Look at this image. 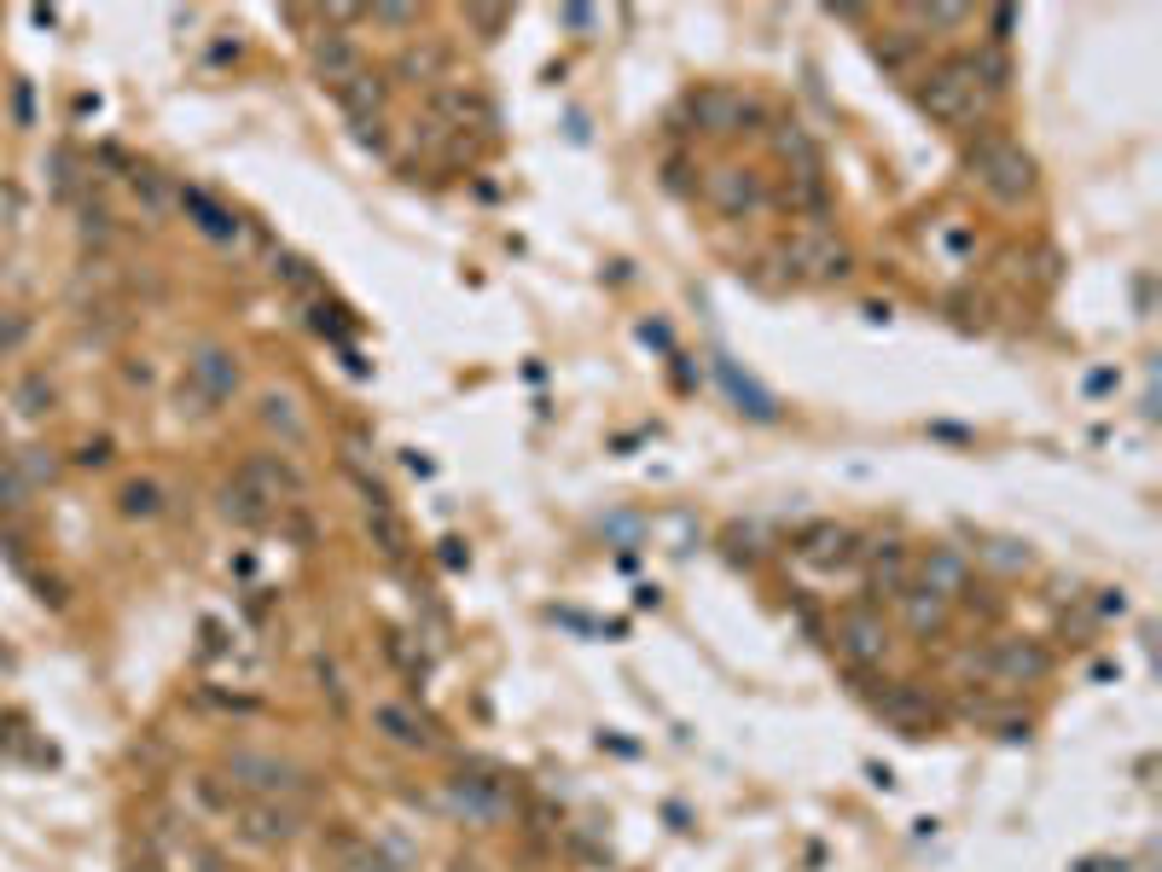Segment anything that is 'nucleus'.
<instances>
[{
    "label": "nucleus",
    "instance_id": "31",
    "mask_svg": "<svg viewBox=\"0 0 1162 872\" xmlns=\"http://www.w3.org/2000/svg\"><path fill=\"white\" fill-rule=\"evenodd\" d=\"M117 506H122V518H158V512H163V489L151 477H135V483H122Z\"/></svg>",
    "mask_w": 1162,
    "mask_h": 872
},
{
    "label": "nucleus",
    "instance_id": "25",
    "mask_svg": "<svg viewBox=\"0 0 1162 872\" xmlns=\"http://www.w3.org/2000/svg\"><path fill=\"white\" fill-rule=\"evenodd\" d=\"M895 605H901V617H907V628H913L918 640H936V634H947V611H953V605H947L942 594H930V587H918V582H913V587H907V594H901Z\"/></svg>",
    "mask_w": 1162,
    "mask_h": 872
},
{
    "label": "nucleus",
    "instance_id": "49",
    "mask_svg": "<svg viewBox=\"0 0 1162 872\" xmlns=\"http://www.w3.org/2000/svg\"><path fill=\"white\" fill-rule=\"evenodd\" d=\"M175 402H180V414H192V419H210V414H216V407L203 402V390H192V384H180Z\"/></svg>",
    "mask_w": 1162,
    "mask_h": 872
},
{
    "label": "nucleus",
    "instance_id": "38",
    "mask_svg": "<svg viewBox=\"0 0 1162 872\" xmlns=\"http://www.w3.org/2000/svg\"><path fill=\"white\" fill-rule=\"evenodd\" d=\"M913 23H924V30H965L971 7H913Z\"/></svg>",
    "mask_w": 1162,
    "mask_h": 872
},
{
    "label": "nucleus",
    "instance_id": "32",
    "mask_svg": "<svg viewBox=\"0 0 1162 872\" xmlns=\"http://www.w3.org/2000/svg\"><path fill=\"white\" fill-rule=\"evenodd\" d=\"M128 187H135V198L146 204V216H163L169 204H175V187L163 181L158 169H128Z\"/></svg>",
    "mask_w": 1162,
    "mask_h": 872
},
{
    "label": "nucleus",
    "instance_id": "52",
    "mask_svg": "<svg viewBox=\"0 0 1162 872\" xmlns=\"http://www.w3.org/2000/svg\"><path fill=\"white\" fill-rule=\"evenodd\" d=\"M443 564H448V571H459V564H465V553H459V542H443Z\"/></svg>",
    "mask_w": 1162,
    "mask_h": 872
},
{
    "label": "nucleus",
    "instance_id": "44",
    "mask_svg": "<svg viewBox=\"0 0 1162 872\" xmlns=\"http://www.w3.org/2000/svg\"><path fill=\"white\" fill-rule=\"evenodd\" d=\"M82 239H99V245L111 239V210H106V204H82Z\"/></svg>",
    "mask_w": 1162,
    "mask_h": 872
},
{
    "label": "nucleus",
    "instance_id": "16",
    "mask_svg": "<svg viewBox=\"0 0 1162 872\" xmlns=\"http://www.w3.org/2000/svg\"><path fill=\"white\" fill-rule=\"evenodd\" d=\"M872 710L884 715V722L895 727V733H907V739H924L930 727H936V704H930V692H918V686H890L884 681V692L872 698Z\"/></svg>",
    "mask_w": 1162,
    "mask_h": 872
},
{
    "label": "nucleus",
    "instance_id": "47",
    "mask_svg": "<svg viewBox=\"0 0 1162 872\" xmlns=\"http://www.w3.org/2000/svg\"><path fill=\"white\" fill-rule=\"evenodd\" d=\"M367 18L384 23V30H413V23H419V12H413V7H373Z\"/></svg>",
    "mask_w": 1162,
    "mask_h": 872
},
{
    "label": "nucleus",
    "instance_id": "24",
    "mask_svg": "<svg viewBox=\"0 0 1162 872\" xmlns=\"http://www.w3.org/2000/svg\"><path fill=\"white\" fill-rule=\"evenodd\" d=\"M715 378L727 384V396L738 402V414H751V419H762V425H773V419H779V402H773V396L762 390L756 378H744V373L727 361V355H715Z\"/></svg>",
    "mask_w": 1162,
    "mask_h": 872
},
{
    "label": "nucleus",
    "instance_id": "22",
    "mask_svg": "<svg viewBox=\"0 0 1162 872\" xmlns=\"http://www.w3.org/2000/svg\"><path fill=\"white\" fill-rule=\"evenodd\" d=\"M221 518H227L232 529H268V524L279 518V506H274L268 495H256L250 483L227 477V483H221Z\"/></svg>",
    "mask_w": 1162,
    "mask_h": 872
},
{
    "label": "nucleus",
    "instance_id": "50",
    "mask_svg": "<svg viewBox=\"0 0 1162 872\" xmlns=\"http://www.w3.org/2000/svg\"><path fill=\"white\" fill-rule=\"evenodd\" d=\"M989 23H994V41L989 47H1005V41H1012V30H1017V12L1000 7V12H989Z\"/></svg>",
    "mask_w": 1162,
    "mask_h": 872
},
{
    "label": "nucleus",
    "instance_id": "19",
    "mask_svg": "<svg viewBox=\"0 0 1162 872\" xmlns=\"http://www.w3.org/2000/svg\"><path fill=\"white\" fill-rule=\"evenodd\" d=\"M866 587L877 600H901L913 587V553L901 542H877L866 547Z\"/></svg>",
    "mask_w": 1162,
    "mask_h": 872
},
{
    "label": "nucleus",
    "instance_id": "13",
    "mask_svg": "<svg viewBox=\"0 0 1162 872\" xmlns=\"http://www.w3.org/2000/svg\"><path fill=\"white\" fill-rule=\"evenodd\" d=\"M913 582H918V587H930V594H942L947 605H953V600H965L971 587H976V582H971L965 553H960V547H947V542H936L930 553H918V558H913Z\"/></svg>",
    "mask_w": 1162,
    "mask_h": 872
},
{
    "label": "nucleus",
    "instance_id": "36",
    "mask_svg": "<svg viewBox=\"0 0 1162 872\" xmlns=\"http://www.w3.org/2000/svg\"><path fill=\"white\" fill-rule=\"evenodd\" d=\"M274 274L286 279V286H291L297 297H315V291H320V274L308 268L302 256H291V250H279V256H274Z\"/></svg>",
    "mask_w": 1162,
    "mask_h": 872
},
{
    "label": "nucleus",
    "instance_id": "23",
    "mask_svg": "<svg viewBox=\"0 0 1162 872\" xmlns=\"http://www.w3.org/2000/svg\"><path fill=\"white\" fill-rule=\"evenodd\" d=\"M367 535H373V547H378V558L384 564H401L413 558V542H407V524H401V512H396V501H378V506H367Z\"/></svg>",
    "mask_w": 1162,
    "mask_h": 872
},
{
    "label": "nucleus",
    "instance_id": "40",
    "mask_svg": "<svg viewBox=\"0 0 1162 872\" xmlns=\"http://www.w3.org/2000/svg\"><path fill=\"white\" fill-rule=\"evenodd\" d=\"M465 23L477 30V41H495V30H506L512 12L506 7H465Z\"/></svg>",
    "mask_w": 1162,
    "mask_h": 872
},
{
    "label": "nucleus",
    "instance_id": "15",
    "mask_svg": "<svg viewBox=\"0 0 1162 872\" xmlns=\"http://www.w3.org/2000/svg\"><path fill=\"white\" fill-rule=\"evenodd\" d=\"M308 70H315L331 93H338L344 82H355V76H360V47H355V36H344V30H315V36H308Z\"/></svg>",
    "mask_w": 1162,
    "mask_h": 872
},
{
    "label": "nucleus",
    "instance_id": "39",
    "mask_svg": "<svg viewBox=\"0 0 1162 872\" xmlns=\"http://www.w3.org/2000/svg\"><path fill=\"white\" fill-rule=\"evenodd\" d=\"M913 53H918V36H901V30H895V36L877 41V59H884L890 70H907V65H913Z\"/></svg>",
    "mask_w": 1162,
    "mask_h": 872
},
{
    "label": "nucleus",
    "instance_id": "9",
    "mask_svg": "<svg viewBox=\"0 0 1162 872\" xmlns=\"http://www.w3.org/2000/svg\"><path fill=\"white\" fill-rule=\"evenodd\" d=\"M837 652H843V663L855 675H866V670H877V663L890 657V628H884V617L877 611H843L837 617Z\"/></svg>",
    "mask_w": 1162,
    "mask_h": 872
},
{
    "label": "nucleus",
    "instance_id": "48",
    "mask_svg": "<svg viewBox=\"0 0 1162 872\" xmlns=\"http://www.w3.org/2000/svg\"><path fill=\"white\" fill-rule=\"evenodd\" d=\"M315 681H320V692L331 698V710H344V681H338V670H331L326 657H315Z\"/></svg>",
    "mask_w": 1162,
    "mask_h": 872
},
{
    "label": "nucleus",
    "instance_id": "34",
    "mask_svg": "<svg viewBox=\"0 0 1162 872\" xmlns=\"http://www.w3.org/2000/svg\"><path fill=\"white\" fill-rule=\"evenodd\" d=\"M262 425H274L291 448L308 436V430H302V419H297V407H291V396H262Z\"/></svg>",
    "mask_w": 1162,
    "mask_h": 872
},
{
    "label": "nucleus",
    "instance_id": "42",
    "mask_svg": "<svg viewBox=\"0 0 1162 872\" xmlns=\"http://www.w3.org/2000/svg\"><path fill=\"white\" fill-rule=\"evenodd\" d=\"M180 861H187V872H227V861H221V855H216V850H210V843H203V838H192V843H187V855H180Z\"/></svg>",
    "mask_w": 1162,
    "mask_h": 872
},
{
    "label": "nucleus",
    "instance_id": "3",
    "mask_svg": "<svg viewBox=\"0 0 1162 872\" xmlns=\"http://www.w3.org/2000/svg\"><path fill=\"white\" fill-rule=\"evenodd\" d=\"M227 785L239 797H279V803H297L308 791V774L291 767L286 756H268V751H227Z\"/></svg>",
    "mask_w": 1162,
    "mask_h": 872
},
{
    "label": "nucleus",
    "instance_id": "20",
    "mask_svg": "<svg viewBox=\"0 0 1162 872\" xmlns=\"http://www.w3.org/2000/svg\"><path fill=\"white\" fill-rule=\"evenodd\" d=\"M175 204H180V210L192 216V227H198V234H203V239H216V245H232V239L245 234V221L232 216L221 198H210V192H203V187H180V192H175Z\"/></svg>",
    "mask_w": 1162,
    "mask_h": 872
},
{
    "label": "nucleus",
    "instance_id": "7",
    "mask_svg": "<svg viewBox=\"0 0 1162 872\" xmlns=\"http://www.w3.org/2000/svg\"><path fill=\"white\" fill-rule=\"evenodd\" d=\"M232 820H239V832L250 843H262V850H279V843H291L308 826V814L297 803H279V797H245L232 809Z\"/></svg>",
    "mask_w": 1162,
    "mask_h": 872
},
{
    "label": "nucleus",
    "instance_id": "33",
    "mask_svg": "<svg viewBox=\"0 0 1162 872\" xmlns=\"http://www.w3.org/2000/svg\"><path fill=\"white\" fill-rule=\"evenodd\" d=\"M976 553H983L994 571H1005V576H1017V571H1029V564H1035V553H1029L1023 542H1012V535H989V542L976 547Z\"/></svg>",
    "mask_w": 1162,
    "mask_h": 872
},
{
    "label": "nucleus",
    "instance_id": "10",
    "mask_svg": "<svg viewBox=\"0 0 1162 872\" xmlns=\"http://www.w3.org/2000/svg\"><path fill=\"white\" fill-rule=\"evenodd\" d=\"M239 483H250L256 495H268L274 506H302V495H308V477L291 466L286 454H274V448H262V454H245V466L232 472Z\"/></svg>",
    "mask_w": 1162,
    "mask_h": 872
},
{
    "label": "nucleus",
    "instance_id": "29",
    "mask_svg": "<svg viewBox=\"0 0 1162 872\" xmlns=\"http://www.w3.org/2000/svg\"><path fill=\"white\" fill-rule=\"evenodd\" d=\"M971 70H976V82H983L989 99H1000L1005 88H1012V59H1005V47H976V53H965Z\"/></svg>",
    "mask_w": 1162,
    "mask_h": 872
},
{
    "label": "nucleus",
    "instance_id": "12",
    "mask_svg": "<svg viewBox=\"0 0 1162 872\" xmlns=\"http://www.w3.org/2000/svg\"><path fill=\"white\" fill-rule=\"evenodd\" d=\"M187 384H192V390H203V402H210V407H221V402L239 396L245 373H239V361H232V349H221V344H198V349L187 355Z\"/></svg>",
    "mask_w": 1162,
    "mask_h": 872
},
{
    "label": "nucleus",
    "instance_id": "35",
    "mask_svg": "<svg viewBox=\"0 0 1162 872\" xmlns=\"http://www.w3.org/2000/svg\"><path fill=\"white\" fill-rule=\"evenodd\" d=\"M12 466H18V477H23V489H41V483L59 477V459L47 454V448H23V454H12Z\"/></svg>",
    "mask_w": 1162,
    "mask_h": 872
},
{
    "label": "nucleus",
    "instance_id": "8",
    "mask_svg": "<svg viewBox=\"0 0 1162 872\" xmlns=\"http://www.w3.org/2000/svg\"><path fill=\"white\" fill-rule=\"evenodd\" d=\"M791 553L803 558V564H814V571H843V564L866 558V547H855V529L837 524V518L803 524V529H796V542H791Z\"/></svg>",
    "mask_w": 1162,
    "mask_h": 872
},
{
    "label": "nucleus",
    "instance_id": "1",
    "mask_svg": "<svg viewBox=\"0 0 1162 872\" xmlns=\"http://www.w3.org/2000/svg\"><path fill=\"white\" fill-rule=\"evenodd\" d=\"M913 99H918V111L930 122H942V128H971L976 117L989 111V93H983V82H976V70H971L965 53H947V59L930 65L918 76Z\"/></svg>",
    "mask_w": 1162,
    "mask_h": 872
},
{
    "label": "nucleus",
    "instance_id": "41",
    "mask_svg": "<svg viewBox=\"0 0 1162 872\" xmlns=\"http://www.w3.org/2000/svg\"><path fill=\"white\" fill-rule=\"evenodd\" d=\"M23 210H30V204H23V187L18 181H7V175H0V227H23Z\"/></svg>",
    "mask_w": 1162,
    "mask_h": 872
},
{
    "label": "nucleus",
    "instance_id": "54",
    "mask_svg": "<svg viewBox=\"0 0 1162 872\" xmlns=\"http://www.w3.org/2000/svg\"><path fill=\"white\" fill-rule=\"evenodd\" d=\"M454 872H483L477 861H454Z\"/></svg>",
    "mask_w": 1162,
    "mask_h": 872
},
{
    "label": "nucleus",
    "instance_id": "11",
    "mask_svg": "<svg viewBox=\"0 0 1162 872\" xmlns=\"http://www.w3.org/2000/svg\"><path fill=\"white\" fill-rule=\"evenodd\" d=\"M704 204L721 216H733V221H751V216L767 210V187L751 169H709L704 175Z\"/></svg>",
    "mask_w": 1162,
    "mask_h": 872
},
{
    "label": "nucleus",
    "instance_id": "4",
    "mask_svg": "<svg viewBox=\"0 0 1162 872\" xmlns=\"http://www.w3.org/2000/svg\"><path fill=\"white\" fill-rule=\"evenodd\" d=\"M779 262H785V279L832 286V279H843L848 268H855V256H848V245L832 234V227H803V234H791V239H785Z\"/></svg>",
    "mask_w": 1162,
    "mask_h": 872
},
{
    "label": "nucleus",
    "instance_id": "51",
    "mask_svg": "<svg viewBox=\"0 0 1162 872\" xmlns=\"http://www.w3.org/2000/svg\"><path fill=\"white\" fill-rule=\"evenodd\" d=\"M76 459H82V466H106V459H111V443H88Z\"/></svg>",
    "mask_w": 1162,
    "mask_h": 872
},
{
    "label": "nucleus",
    "instance_id": "17",
    "mask_svg": "<svg viewBox=\"0 0 1162 872\" xmlns=\"http://www.w3.org/2000/svg\"><path fill=\"white\" fill-rule=\"evenodd\" d=\"M430 117L448 128H483L488 135L495 128V99L465 88V82H443V88H430Z\"/></svg>",
    "mask_w": 1162,
    "mask_h": 872
},
{
    "label": "nucleus",
    "instance_id": "46",
    "mask_svg": "<svg viewBox=\"0 0 1162 872\" xmlns=\"http://www.w3.org/2000/svg\"><path fill=\"white\" fill-rule=\"evenodd\" d=\"M53 192H64V198L76 192V151H70V146L53 151Z\"/></svg>",
    "mask_w": 1162,
    "mask_h": 872
},
{
    "label": "nucleus",
    "instance_id": "2",
    "mask_svg": "<svg viewBox=\"0 0 1162 872\" xmlns=\"http://www.w3.org/2000/svg\"><path fill=\"white\" fill-rule=\"evenodd\" d=\"M965 164L976 175V187H983L994 204H1023L1035 192V158H1029L1017 140L994 135V128H983V135L965 146Z\"/></svg>",
    "mask_w": 1162,
    "mask_h": 872
},
{
    "label": "nucleus",
    "instance_id": "53",
    "mask_svg": "<svg viewBox=\"0 0 1162 872\" xmlns=\"http://www.w3.org/2000/svg\"><path fill=\"white\" fill-rule=\"evenodd\" d=\"M128 872H163L158 861H140V866H128Z\"/></svg>",
    "mask_w": 1162,
    "mask_h": 872
},
{
    "label": "nucleus",
    "instance_id": "45",
    "mask_svg": "<svg viewBox=\"0 0 1162 872\" xmlns=\"http://www.w3.org/2000/svg\"><path fill=\"white\" fill-rule=\"evenodd\" d=\"M23 338H30V320L12 315V309H0V355H12Z\"/></svg>",
    "mask_w": 1162,
    "mask_h": 872
},
{
    "label": "nucleus",
    "instance_id": "26",
    "mask_svg": "<svg viewBox=\"0 0 1162 872\" xmlns=\"http://www.w3.org/2000/svg\"><path fill=\"white\" fill-rule=\"evenodd\" d=\"M384 93H390V82H378L373 70H360L355 82L338 88V106H344V117H349L355 128H367V122H378V111H384Z\"/></svg>",
    "mask_w": 1162,
    "mask_h": 872
},
{
    "label": "nucleus",
    "instance_id": "18",
    "mask_svg": "<svg viewBox=\"0 0 1162 872\" xmlns=\"http://www.w3.org/2000/svg\"><path fill=\"white\" fill-rule=\"evenodd\" d=\"M767 204H779L785 216L808 221V227H825V216H832V187H825V175H785V187L767 192Z\"/></svg>",
    "mask_w": 1162,
    "mask_h": 872
},
{
    "label": "nucleus",
    "instance_id": "28",
    "mask_svg": "<svg viewBox=\"0 0 1162 872\" xmlns=\"http://www.w3.org/2000/svg\"><path fill=\"white\" fill-rule=\"evenodd\" d=\"M773 146H779V158L791 164V175H820V146H814V135L803 122H779Z\"/></svg>",
    "mask_w": 1162,
    "mask_h": 872
},
{
    "label": "nucleus",
    "instance_id": "30",
    "mask_svg": "<svg viewBox=\"0 0 1162 872\" xmlns=\"http://www.w3.org/2000/svg\"><path fill=\"white\" fill-rule=\"evenodd\" d=\"M53 396H59V390H53V378H47V373H23L18 390H12V407H18L23 419H41L47 407H53Z\"/></svg>",
    "mask_w": 1162,
    "mask_h": 872
},
{
    "label": "nucleus",
    "instance_id": "14",
    "mask_svg": "<svg viewBox=\"0 0 1162 872\" xmlns=\"http://www.w3.org/2000/svg\"><path fill=\"white\" fill-rule=\"evenodd\" d=\"M1052 670V652L1035 640H989V681L994 686H1029Z\"/></svg>",
    "mask_w": 1162,
    "mask_h": 872
},
{
    "label": "nucleus",
    "instance_id": "43",
    "mask_svg": "<svg viewBox=\"0 0 1162 872\" xmlns=\"http://www.w3.org/2000/svg\"><path fill=\"white\" fill-rule=\"evenodd\" d=\"M338 872H396V861L384 855V850H367V843H360V850H355Z\"/></svg>",
    "mask_w": 1162,
    "mask_h": 872
},
{
    "label": "nucleus",
    "instance_id": "5",
    "mask_svg": "<svg viewBox=\"0 0 1162 872\" xmlns=\"http://www.w3.org/2000/svg\"><path fill=\"white\" fill-rule=\"evenodd\" d=\"M686 111L697 117V128H704V135H721V140L751 135L756 122H767L762 99L738 93V88H697V93H686Z\"/></svg>",
    "mask_w": 1162,
    "mask_h": 872
},
{
    "label": "nucleus",
    "instance_id": "27",
    "mask_svg": "<svg viewBox=\"0 0 1162 872\" xmlns=\"http://www.w3.org/2000/svg\"><path fill=\"white\" fill-rule=\"evenodd\" d=\"M443 70H448V53L436 41H425V47H401L396 53V76L401 82H413V88H443Z\"/></svg>",
    "mask_w": 1162,
    "mask_h": 872
},
{
    "label": "nucleus",
    "instance_id": "37",
    "mask_svg": "<svg viewBox=\"0 0 1162 872\" xmlns=\"http://www.w3.org/2000/svg\"><path fill=\"white\" fill-rule=\"evenodd\" d=\"M384 652H390V663H396V670H407V681H413V686H419V681L430 675V663H425L419 652L407 646V634H384Z\"/></svg>",
    "mask_w": 1162,
    "mask_h": 872
},
{
    "label": "nucleus",
    "instance_id": "6",
    "mask_svg": "<svg viewBox=\"0 0 1162 872\" xmlns=\"http://www.w3.org/2000/svg\"><path fill=\"white\" fill-rule=\"evenodd\" d=\"M443 809L454 820H465V826H500L512 814V785H506V774H477V780L459 774L443 785Z\"/></svg>",
    "mask_w": 1162,
    "mask_h": 872
},
{
    "label": "nucleus",
    "instance_id": "55",
    "mask_svg": "<svg viewBox=\"0 0 1162 872\" xmlns=\"http://www.w3.org/2000/svg\"><path fill=\"white\" fill-rule=\"evenodd\" d=\"M0 670H7V652H0Z\"/></svg>",
    "mask_w": 1162,
    "mask_h": 872
},
{
    "label": "nucleus",
    "instance_id": "21",
    "mask_svg": "<svg viewBox=\"0 0 1162 872\" xmlns=\"http://www.w3.org/2000/svg\"><path fill=\"white\" fill-rule=\"evenodd\" d=\"M373 727L396 751H436V727L419 722V710H407V704H373Z\"/></svg>",
    "mask_w": 1162,
    "mask_h": 872
}]
</instances>
